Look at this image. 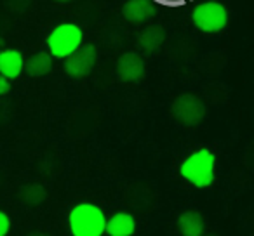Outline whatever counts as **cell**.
<instances>
[{
	"mask_svg": "<svg viewBox=\"0 0 254 236\" xmlns=\"http://www.w3.org/2000/svg\"><path fill=\"white\" fill-rule=\"evenodd\" d=\"M180 176L193 188L205 189L216 179V156L211 149L200 148L188 155L180 165Z\"/></svg>",
	"mask_w": 254,
	"mask_h": 236,
	"instance_id": "6da1fadb",
	"label": "cell"
},
{
	"mask_svg": "<svg viewBox=\"0 0 254 236\" xmlns=\"http://www.w3.org/2000/svg\"><path fill=\"white\" fill-rule=\"evenodd\" d=\"M105 226V212L99 205L91 201L77 203L68 214V229L71 236H103Z\"/></svg>",
	"mask_w": 254,
	"mask_h": 236,
	"instance_id": "7a4b0ae2",
	"label": "cell"
},
{
	"mask_svg": "<svg viewBox=\"0 0 254 236\" xmlns=\"http://www.w3.org/2000/svg\"><path fill=\"white\" fill-rule=\"evenodd\" d=\"M46 42L53 59H66L84 44V32L75 23H61L47 35Z\"/></svg>",
	"mask_w": 254,
	"mask_h": 236,
	"instance_id": "3957f363",
	"label": "cell"
},
{
	"mask_svg": "<svg viewBox=\"0 0 254 236\" xmlns=\"http://www.w3.org/2000/svg\"><path fill=\"white\" fill-rule=\"evenodd\" d=\"M191 21L195 28H198L204 33H219L228 25V9L216 0L202 2L195 5L191 12Z\"/></svg>",
	"mask_w": 254,
	"mask_h": 236,
	"instance_id": "277c9868",
	"label": "cell"
},
{
	"mask_svg": "<svg viewBox=\"0 0 254 236\" xmlns=\"http://www.w3.org/2000/svg\"><path fill=\"white\" fill-rule=\"evenodd\" d=\"M171 115L178 124L185 125V127H197L205 118V104L198 95L185 92L173 101Z\"/></svg>",
	"mask_w": 254,
	"mask_h": 236,
	"instance_id": "5b68a950",
	"label": "cell"
},
{
	"mask_svg": "<svg viewBox=\"0 0 254 236\" xmlns=\"http://www.w3.org/2000/svg\"><path fill=\"white\" fill-rule=\"evenodd\" d=\"M96 61H98V50L92 44H82L77 50H75L71 56H68L64 59V73L70 78L75 80H80L85 78L92 73L96 66Z\"/></svg>",
	"mask_w": 254,
	"mask_h": 236,
	"instance_id": "8992f818",
	"label": "cell"
},
{
	"mask_svg": "<svg viewBox=\"0 0 254 236\" xmlns=\"http://www.w3.org/2000/svg\"><path fill=\"white\" fill-rule=\"evenodd\" d=\"M115 71L119 80L124 82V84H138V82H141L145 78L146 73L145 59H143L141 54L134 52V50L124 52L117 59Z\"/></svg>",
	"mask_w": 254,
	"mask_h": 236,
	"instance_id": "52a82bcc",
	"label": "cell"
},
{
	"mask_svg": "<svg viewBox=\"0 0 254 236\" xmlns=\"http://www.w3.org/2000/svg\"><path fill=\"white\" fill-rule=\"evenodd\" d=\"M122 16L132 25H143L157 16V5L153 0H127L122 7Z\"/></svg>",
	"mask_w": 254,
	"mask_h": 236,
	"instance_id": "ba28073f",
	"label": "cell"
},
{
	"mask_svg": "<svg viewBox=\"0 0 254 236\" xmlns=\"http://www.w3.org/2000/svg\"><path fill=\"white\" fill-rule=\"evenodd\" d=\"M136 219L131 212L119 210L112 215L106 217V226H105V235L108 236H132L136 233Z\"/></svg>",
	"mask_w": 254,
	"mask_h": 236,
	"instance_id": "9c48e42d",
	"label": "cell"
},
{
	"mask_svg": "<svg viewBox=\"0 0 254 236\" xmlns=\"http://www.w3.org/2000/svg\"><path fill=\"white\" fill-rule=\"evenodd\" d=\"M25 68V57L18 49H2L0 50V75L9 82L18 78Z\"/></svg>",
	"mask_w": 254,
	"mask_h": 236,
	"instance_id": "30bf717a",
	"label": "cell"
},
{
	"mask_svg": "<svg viewBox=\"0 0 254 236\" xmlns=\"http://www.w3.org/2000/svg\"><path fill=\"white\" fill-rule=\"evenodd\" d=\"M166 30L160 25H148L138 35V47L145 54H153L166 42Z\"/></svg>",
	"mask_w": 254,
	"mask_h": 236,
	"instance_id": "8fae6325",
	"label": "cell"
},
{
	"mask_svg": "<svg viewBox=\"0 0 254 236\" xmlns=\"http://www.w3.org/2000/svg\"><path fill=\"white\" fill-rule=\"evenodd\" d=\"M178 231L181 236H204L205 235V221L200 212L185 210L180 214L176 221Z\"/></svg>",
	"mask_w": 254,
	"mask_h": 236,
	"instance_id": "7c38bea8",
	"label": "cell"
},
{
	"mask_svg": "<svg viewBox=\"0 0 254 236\" xmlns=\"http://www.w3.org/2000/svg\"><path fill=\"white\" fill-rule=\"evenodd\" d=\"M54 59L47 50H40L35 52L33 56H30L28 59H25V68L23 71H26V75L32 78H40L46 77L53 71Z\"/></svg>",
	"mask_w": 254,
	"mask_h": 236,
	"instance_id": "4fadbf2b",
	"label": "cell"
},
{
	"mask_svg": "<svg viewBox=\"0 0 254 236\" xmlns=\"http://www.w3.org/2000/svg\"><path fill=\"white\" fill-rule=\"evenodd\" d=\"M18 196L28 207H39L47 200V189L39 183H30L19 189Z\"/></svg>",
	"mask_w": 254,
	"mask_h": 236,
	"instance_id": "5bb4252c",
	"label": "cell"
},
{
	"mask_svg": "<svg viewBox=\"0 0 254 236\" xmlns=\"http://www.w3.org/2000/svg\"><path fill=\"white\" fill-rule=\"evenodd\" d=\"M11 217L7 215V212L0 210V236H7L11 233Z\"/></svg>",
	"mask_w": 254,
	"mask_h": 236,
	"instance_id": "9a60e30c",
	"label": "cell"
},
{
	"mask_svg": "<svg viewBox=\"0 0 254 236\" xmlns=\"http://www.w3.org/2000/svg\"><path fill=\"white\" fill-rule=\"evenodd\" d=\"M9 92H11V82L0 75V97L5 95V94H9Z\"/></svg>",
	"mask_w": 254,
	"mask_h": 236,
	"instance_id": "2e32d148",
	"label": "cell"
},
{
	"mask_svg": "<svg viewBox=\"0 0 254 236\" xmlns=\"http://www.w3.org/2000/svg\"><path fill=\"white\" fill-rule=\"evenodd\" d=\"M26 236H49V235H46V233H42V231H33V233H28Z\"/></svg>",
	"mask_w": 254,
	"mask_h": 236,
	"instance_id": "e0dca14e",
	"label": "cell"
},
{
	"mask_svg": "<svg viewBox=\"0 0 254 236\" xmlns=\"http://www.w3.org/2000/svg\"><path fill=\"white\" fill-rule=\"evenodd\" d=\"M58 4H68V2H73V0H54Z\"/></svg>",
	"mask_w": 254,
	"mask_h": 236,
	"instance_id": "ac0fdd59",
	"label": "cell"
},
{
	"mask_svg": "<svg viewBox=\"0 0 254 236\" xmlns=\"http://www.w3.org/2000/svg\"><path fill=\"white\" fill-rule=\"evenodd\" d=\"M204 236H218V235H204Z\"/></svg>",
	"mask_w": 254,
	"mask_h": 236,
	"instance_id": "d6986e66",
	"label": "cell"
}]
</instances>
